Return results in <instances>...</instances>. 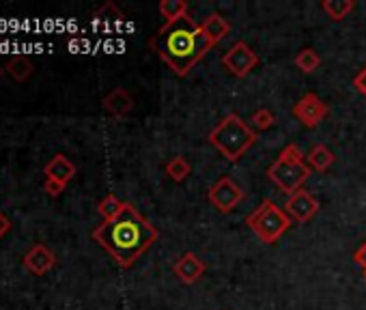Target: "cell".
Masks as SVG:
<instances>
[{
    "mask_svg": "<svg viewBox=\"0 0 366 310\" xmlns=\"http://www.w3.org/2000/svg\"><path fill=\"white\" fill-rule=\"evenodd\" d=\"M160 233L142 214L136 212V207L125 202L123 212L113 218L103 220L95 231L93 239L106 250L115 263L123 270L132 268L138 258L158 241Z\"/></svg>",
    "mask_w": 366,
    "mask_h": 310,
    "instance_id": "1",
    "label": "cell"
},
{
    "mask_svg": "<svg viewBox=\"0 0 366 310\" xmlns=\"http://www.w3.org/2000/svg\"><path fill=\"white\" fill-rule=\"evenodd\" d=\"M149 45L181 78L188 76L194 65L214 47L202 35L200 24H196L190 16L166 22L151 37Z\"/></svg>",
    "mask_w": 366,
    "mask_h": 310,
    "instance_id": "2",
    "label": "cell"
},
{
    "mask_svg": "<svg viewBox=\"0 0 366 310\" xmlns=\"http://www.w3.org/2000/svg\"><path fill=\"white\" fill-rule=\"evenodd\" d=\"M207 140L212 142L227 162H237L241 155L256 142V132L235 113H229L212 132Z\"/></svg>",
    "mask_w": 366,
    "mask_h": 310,
    "instance_id": "3",
    "label": "cell"
},
{
    "mask_svg": "<svg viewBox=\"0 0 366 310\" xmlns=\"http://www.w3.org/2000/svg\"><path fill=\"white\" fill-rule=\"evenodd\" d=\"M306 155L297 144H287L278 160L268 168V179L285 194H295L297 190H302L304 181L310 177V168L304 162Z\"/></svg>",
    "mask_w": 366,
    "mask_h": 310,
    "instance_id": "4",
    "label": "cell"
},
{
    "mask_svg": "<svg viewBox=\"0 0 366 310\" xmlns=\"http://www.w3.org/2000/svg\"><path fill=\"white\" fill-rule=\"evenodd\" d=\"M246 224L250 226V231L256 235L258 241H263V243L270 246V243H276L291 229L293 220L285 212V207H278L274 200L265 198L248 216Z\"/></svg>",
    "mask_w": 366,
    "mask_h": 310,
    "instance_id": "5",
    "label": "cell"
},
{
    "mask_svg": "<svg viewBox=\"0 0 366 310\" xmlns=\"http://www.w3.org/2000/svg\"><path fill=\"white\" fill-rule=\"evenodd\" d=\"M291 113L304 127L315 130L330 115V106L317 93H306L297 99V103L293 106Z\"/></svg>",
    "mask_w": 366,
    "mask_h": 310,
    "instance_id": "6",
    "label": "cell"
},
{
    "mask_svg": "<svg viewBox=\"0 0 366 310\" xmlns=\"http://www.w3.org/2000/svg\"><path fill=\"white\" fill-rule=\"evenodd\" d=\"M207 198L220 214H231L244 200V190L231 177H220L212 188H209Z\"/></svg>",
    "mask_w": 366,
    "mask_h": 310,
    "instance_id": "7",
    "label": "cell"
},
{
    "mask_svg": "<svg viewBox=\"0 0 366 310\" xmlns=\"http://www.w3.org/2000/svg\"><path fill=\"white\" fill-rule=\"evenodd\" d=\"M222 65L235 78H246L258 65V57H256V52L246 41H235L227 50V54L222 57Z\"/></svg>",
    "mask_w": 366,
    "mask_h": 310,
    "instance_id": "8",
    "label": "cell"
},
{
    "mask_svg": "<svg viewBox=\"0 0 366 310\" xmlns=\"http://www.w3.org/2000/svg\"><path fill=\"white\" fill-rule=\"evenodd\" d=\"M319 200L312 196L308 190H297L295 194H291L285 202V212L289 214V218L297 224H306L308 220H312L319 214Z\"/></svg>",
    "mask_w": 366,
    "mask_h": 310,
    "instance_id": "9",
    "label": "cell"
},
{
    "mask_svg": "<svg viewBox=\"0 0 366 310\" xmlns=\"http://www.w3.org/2000/svg\"><path fill=\"white\" fill-rule=\"evenodd\" d=\"M22 265L35 274V276H45L52 268L57 265V254L52 252L47 246L43 243H35L22 258Z\"/></svg>",
    "mask_w": 366,
    "mask_h": 310,
    "instance_id": "10",
    "label": "cell"
},
{
    "mask_svg": "<svg viewBox=\"0 0 366 310\" xmlns=\"http://www.w3.org/2000/svg\"><path fill=\"white\" fill-rule=\"evenodd\" d=\"M205 263L198 258V254L194 252H185L177 258V263L173 265L175 276L183 282V285H196L202 274H205Z\"/></svg>",
    "mask_w": 366,
    "mask_h": 310,
    "instance_id": "11",
    "label": "cell"
},
{
    "mask_svg": "<svg viewBox=\"0 0 366 310\" xmlns=\"http://www.w3.org/2000/svg\"><path fill=\"white\" fill-rule=\"evenodd\" d=\"M101 106L113 117H125V115H130L134 110V97L130 95V91L119 86V88L110 91L106 97H103Z\"/></svg>",
    "mask_w": 366,
    "mask_h": 310,
    "instance_id": "12",
    "label": "cell"
},
{
    "mask_svg": "<svg viewBox=\"0 0 366 310\" xmlns=\"http://www.w3.org/2000/svg\"><path fill=\"white\" fill-rule=\"evenodd\" d=\"M43 173H45L47 179H55V181L67 185V183L76 177V166H74V162H72L69 158H65L63 153H59V155H55V158H52V160L45 164Z\"/></svg>",
    "mask_w": 366,
    "mask_h": 310,
    "instance_id": "13",
    "label": "cell"
},
{
    "mask_svg": "<svg viewBox=\"0 0 366 310\" xmlns=\"http://www.w3.org/2000/svg\"><path fill=\"white\" fill-rule=\"evenodd\" d=\"M200 30H202V35L207 37L209 43H212V45H218V43L231 33V24L227 22V18H222V16L216 11V13H209V16L202 20Z\"/></svg>",
    "mask_w": 366,
    "mask_h": 310,
    "instance_id": "14",
    "label": "cell"
},
{
    "mask_svg": "<svg viewBox=\"0 0 366 310\" xmlns=\"http://www.w3.org/2000/svg\"><path fill=\"white\" fill-rule=\"evenodd\" d=\"M336 162V155L332 153L330 147L326 144H315L308 153H306V164L310 171H317V173H326L330 171V166Z\"/></svg>",
    "mask_w": 366,
    "mask_h": 310,
    "instance_id": "15",
    "label": "cell"
},
{
    "mask_svg": "<svg viewBox=\"0 0 366 310\" xmlns=\"http://www.w3.org/2000/svg\"><path fill=\"white\" fill-rule=\"evenodd\" d=\"M321 9L326 11L328 18H332L334 22H341L351 16V11L355 9V0H324Z\"/></svg>",
    "mask_w": 366,
    "mask_h": 310,
    "instance_id": "16",
    "label": "cell"
},
{
    "mask_svg": "<svg viewBox=\"0 0 366 310\" xmlns=\"http://www.w3.org/2000/svg\"><path fill=\"white\" fill-rule=\"evenodd\" d=\"M321 65V57L317 50L312 47H304L299 50V54L295 57V67L302 71V74H315Z\"/></svg>",
    "mask_w": 366,
    "mask_h": 310,
    "instance_id": "17",
    "label": "cell"
},
{
    "mask_svg": "<svg viewBox=\"0 0 366 310\" xmlns=\"http://www.w3.org/2000/svg\"><path fill=\"white\" fill-rule=\"evenodd\" d=\"M5 71L16 80V82H26L33 76V63L26 57H13L7 65Z\"/></svg>",
    "mask_w": 366,
    "mask_h": 310,
    "instance_id": "18",
    "label": "cell"
},
{
    "mask_svg": "<svg viewBox=\"0 0 366 310\" xmlns=\"http://www.w3.org/2000/svg\"><path fill=\"white\" fill-rule=\"evenodd\" d=\"M166 175L175 183H181L192 175V166H190V162L183 158V155H175V158L166 164Z\"/></svg>",
    "mask_w": 366,
    "mask_h": 310,
    "instance_id": "19",
    "label": "cell"
},
{
    "mask_svg": "<svg viewBox=\"0 0 366 310\" xmlns=\"http://www.w3.org/2000/svg\"><path fill=\"white\" fill-rule=\"evenodd\" d=\"M123 207H125V202H123L119 196L108 194L106 198H101V200H99L97 212L101 214V218H103V220H113V218H117V216L123 212Z\"/></svg>",
    "mask_w": 366,
    "mask_h": 310,
    "instance_id": "20",
    "label": "cell"
},
{
    "mask_svg": "<svg viewBox=\"0 0 366 310\" xmlns=\"http://www.w3.org/2000/svg\"><path fill=\"white\" fill-rule=\"evenodd\" d=\"M158 9H160L162 18H166V22H175V20L188 16V3H185V0H162Z\"/></svg>",
    "mask_w": 366,
    "mask_h": 310,
    "instance_id": "21",
    "label": "cell"
},
{
    "mask_svg": "<svg viewBox=\"0 0 366 310\" xmlns=\"http://www.w3.org/2000/svg\"><path fill=\"white\" fill-rule=\"evenodd\" d=\"M252 125L256 127V130H261V132H265V130H270V127H274V123H276V117H274V113L270 110V108H261V110H256L254 115H252Z\"/></svg>",
    "mask_w": 366,
    "mask_h": 310,
    "instance_id": "22",
    "label": "cell"
},
{
    "mask_svg": "<svg viewBox=\"0 0 366 310\" xmlns=\"http://www.w3.org/2000/svg\"><path fill=\"white\" fill-rule=\"evenodd\" d=\"M65 188H67V185H63V183L55 181V179H45V183H43V190H45V194H47V196H52V198L61 196Z\"/></svg>",
    "mask_w": 366,
    "mask_h": 310,
    "instance_id": "23",
    "label": "cell"
},
{
    "mask_svg": "<svg viewBox=\"0 0 366 310\" xmlns=\"http://www.w3.org/2000/svg\"><path fill=\"white\" fill-rule=\"evenodd\" d=\"M353 86H355V91L366 99V67H364V69H360V71L355 74V78H353Z\"/></svg>",
    "mask_w": 366,
    "mask_h": 310,
    "instance_id": "24",
    "label": "cell"
},
{
    "mask_svg": "<svg viewBox=\"0 0 366 310\" xmlns=\"http://www.w3.org/2000/svg\"><path fill=\"white\" fill-rule=\"evenodd\" d=\"M353 261L362 268V272H364V276H366V241L355 250V254H353Z\"/></svg>",
    "mask_w": 366,
    "mask_h": 310,
    "instance_id": "25",
    "label": "cell"
},
{
    "mask_svg": "<svg viewBox=\"0 0 366 310\" xmlns=\"http://www.w3.org/2000/svg\"><path fill=\"white\" fill-rule=\"evenodd\" d=\"M9 229H11V222H9V218H7V216H5L3 212H0V237H3V235H5V233L9 231Z\"/></svg>",
    "mask_w": 366,
    "mask_h": 310,
    "instance_id": "26",
    "label": "cell"
},
{
    "mask_svg": "<svg viewBox=\"0 0 366 310\" xmlns=\"http://www.w3.org/2000/svg\"><path fill=\"white\" fill-rule=\"evenodd\" d=\"M5 74V67H0V76H3Z\"/></svg>",
    "mask_w": 366,
    "mask_h": 310,
    "instance_id": "27",
    "label": "cell"
}]
</instances>
